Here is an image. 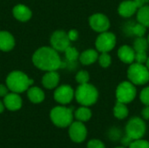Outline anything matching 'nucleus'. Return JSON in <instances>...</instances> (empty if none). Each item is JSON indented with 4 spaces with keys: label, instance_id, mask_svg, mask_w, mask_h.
I'll return each mask as SVG.
<instances>
[{
    "label": "nucleus",
    "instance_id": "1",
    "mask_svg": "<svg viewBox=\"0 0 149 148\" xmlns=\"http://www.w3.org/2000/svg\"><path fill=\"white\" fill-rule=\"evenodd\" d=\"M34 65L43 71H56L62 67V61L58 51L52 47L44 46L38 49L32 56Z\"/></svg>",
    "mask_w": 149,
    "mask_h": 148
},
{
    "label": "nucleus",
    "instance_id": "2",
    "mask_svg": "<svg viewBox=\"0 0 149 148\" xmlns=\"http://www.w3.org/2000/svg\"><path fill=\"white\" fill-rule=\"evenodd\" d=\"M33 82V79H31L25 73L20 71L10 72L6 79V85L9 90L16 93H22L27 91Z\"/></svg>",
    "mask_w": 149,
    "mask_h": 148
},
{
    "label": "nucleus",
    "instance_id": "3",
    "mask_svg": "<svg viewBox=\"0 0 149 148\" xmlns=\"http://www.w3.org/2000/svg\"><path fill=\"white\" fill-rule=\"evenodd\" d=\"M74 96L79 104L84 106H90L97 102L99 92L95 86L86 83L78 86Z\"/></svg>",
    "mask_w": 149,
    "mask_h": 148
},
{
    "label": "nucleus",
    "instance_id": "4",
    "mask_svg": "<svg viewBox=\"0 0 149 148\" xmlns=\"http://www.w3.org/2000/svg\"><path fill=\"white\" fill-rule=\"evenodd\" d=\"M52 122L58 127L65 128L69 126L73 121L72 108L65 106H56L50 113Z\"/></svg>",
    "mask_w": 149,
    "mask_h": 148
},
{
    "label": "nucleus",
    "instance_id": "5",
    "mask_svg": "<svg viewBox=\"0 0 149 148\" xmlns=\"http://www.w3.org/2000/svg\"><path fill=\"white\" fill-rule=\"evenodd\" d=\"M127 77L134 85H145L149 81L148 68L143 64L132 63L127 70Z\"/></svg>",
    "mask_w": 149,
    "mask_h": 148
},
{
    "label": "nucleus",
    "instance_id": "6",
    "mask_svg": "<svg viewBox=\"0 0 149 148\" xmlns=\"http://www.w3.org/2000/svg\"><path fill=\"white\" fill-rule=\"evenodd\" d=\"M126 134L134 140L142 139L147 131V126L144 120L139 117L131 118L126 126Z\"/></svg>",
    "mask_w": 149,
    "mask_h": 148
},
{
    "label": "nucleus",
    "instance_id": "7",
    "mask_svg": "<svg viewBox=\"0 0 149 148\" xmlns=\"http://www.w3.org/2000/svg\"><path fill=\"white\" fill-rule=\"evenodd\" d=\"M136 96V88L130 81L121 82L116 89L117 101L127 104L132 102Z\"/></svg>",
    "mask_w": 149,
    "mask_h": 148
},
{
    "label": "nucleus",
    "instance_id": "8",
    "mask_svg": "<svg viewBox=\"0 0 149 148\" xmlns=\"http://www.w3.org/2000/svg\"><path fill=\"white\" fill-rule=\"evenodd\" d=\"M116 44V37L113 33L109 31H104L98 36L95 46L96 49L100 52H109L112 51Z\"/></svg>",
    "mask_w": 149,
    "mask_h": 148
},
{
    "label": "nucleus",
    "instance_id": "9",
    "mask_svg": "<svg viewBox=\"0 0 149 148\" xmlns=\"http://www.w3.org/2000/svg\"><path fill=\"white\" fill-rule=\"evenodd\" d=\"M69 137L75 143L83 142L87 136V129L83 122L75 121L69 126Z\"/></svg>",
    "mask_w": 149,
    "mask_h": 148
},
{
    "label": "nucleus",
    "instance_id": "10",
    "mask_svg": "<svg viewBox=\"0 0 149 148\" xmlns=\"http://www.w3.org/2000/svg\"><path fill=\"white\" fill-rule=\"evenodd\" d=\"M68 34L64 31H56L51 37V44L57 51H65L70 46Z\"/></svg>",
    "mask_w": 149,
    "mask_h": 148
},
{
    "label": "nucleus",
    "instance_id": "11",
    "mask_svg": "<svg viewBox=\"0 0 149 148\" xmlns=\"http://www.w3.org/2000/svg\"><path fill=\"white\" fill-rule=\"evenodd\" d=\"M89 24L93 31L101 33L109 29L110 21L106 15L102 13H95L90 17Z\"/></svg>",
    "mask_w": 149,
    "mask_h": 148
},
{
    "label": "nucleus",
    "instance_id": "12",
    "mask_svg": "<svg viewBox=\"0 0 149 148\" xmlns=\"http://www.w3.org/2000/svg\"><path fill=\"white\" fill-rule=\"evenodd\" d=\"M74 94L75 92L70 85H63L54 92V99L61 105H66L72 100Z\"/></svg>",
    "mask_w": 149,
    "mask_h": 148
},
{
    "label": "nucleus",
    "instance_id": "13",
    "mask_svg": "<svg viewBox=\"0 0 149 148\" xmlns=\"http://www.w3.org/2000/svg\"><path fill=\"white\" fill-rule=\"evenodd\" d=\"M22 99L18 93L11 92L3 97V104L9 111H17L22 107Z\"/></svg>",
    "mask_w": 149,
    "mask_h": 148
},
{
    "label": "nucleus",
    "instance_id": "14",
    "mask_svg": "<svg viewBox=\"0 0 149 148\" xmlns=\"http://www.w3.org/2000/svg\"><path fill=\"white\" fill-rule=\"evenodd\" d=\"M138 10L134 0H125L119 5V14L123 17H129L133 16Z\"/></svg>",
    "mask_w": 149,
    "mask_h": 148
},
{
    "label": "nucleus",
    "instance_id": "15",
    "mask_svg": "<svg viewBox=\"0 0 149 148\" xmlns=\"http://www.w3.org/2000/svg\"><path fill=\"white\" fill-rule=\"evenodd\" d=\"M13 16L16 19L21 22H26L31 17V10L24 4H17L13 8Z\"/></svg>",
    "mask_w": 149,
    "mask_h": 148
},
{
    "label": "nucleus",
    "instance_id": "16",
    "mask_svg": "<svg viewBox=\"0 0 149 148\" xmlns=\"http://www.w3.org/2000/svg\"><path fill=\"white\" fill-rule=\"evenodd\" d=\"M118 57L125 64H132L135 58V51L128 45H123L118 51Z\"/></svg>",
    "mask_w": 149,
    "mask_h": 148
},
{
    "label": "nucleus",
    "instance_id": "17",
    "mask_svg": "<svg viewBox=\"0 0 149 148\" xmlns=\"http://www.w3.org/2000/svg\"><path fill=\"white\" fill-rule=\"evenodd\" d=\"M58 82H59V75L56 71L47 72L42 79V84L47 89L55 88L58 85Z\"/></svg>",
    "mask_w": 149,
    "mask_h": 148
},
{
    "label": "nucleus",
    "instance_id": "18",
    "mask_svg": "<svg viewBox=\"0 0 149 148\" xmlns=\"http://www.w3.org/2000/svg\"><path fill=\"white\" fill-rule=\"evenodd\" d=\"M15 45V39L13 36L8 31H0V50L3 51H9L13 49Z\"/></svg>",
    "mask_w": 149,
    "mask_h": 148
},
{
    "label": "nucleus",
    "instance_id": "19",
    "mask_svg": "<svg viewBox=\"0 0 149 148\" xmlns=\"http://www.w3.org/2000/svg\"><path fill=\"white\" fill-rule=\"evenodd\" d=\"M79 61L82 65H90L93 64L98 58H99V54L98 51L93 50V49H88L83 51L79 55Z\"/></svg>",
    "mask_w": 149,
    "mask_h": 148
},
{
    "label": "nucleus",
    "instance_id": "20",
    "mask_svg": "<svg viewBox=\"0 0 149 148\" xmlns=\"http://www.w3.org/2000/svg\"><path fill=\"white\" fill-rule=\"evenodd\" d=\"M27 95H28V98L31 100V102H32L34 104H39V103L43 102L45 99L44 92L37 86H33V87H31L30 89H28Z\"/></svg>",
    "mask_w": 149,
    "mask_h": 148
},
{
    "label": "nucleus",
    "instance_id": "21",
    "mask_svg": "<svg viewBox=\"0 0 149 148\" xmlns=\"http://www.w3.org/2000/svg\"><path fill=\"white\" fill-rule=\"evenodd\" d=\"M128 113L129 111L126 104L117 101L116 105L113 107V115L115 116V118L119 120H124L127 117Z\"/></svg>",
    "mask_w": 149,
    "mask_h": 148
},
{
    "label": "nucleus",
    "instance_id": "22",
    "mask_svg": "<svg viewBox=\"0 0 149 148\" xmlns=\"http://www.w3.org/2000/svg\"><path fill=\"white\" fill-rule=\"evenodd\" d=\"M74 116L77 119V120L81 122H86L88 121L92 117V112L87 106H81L76 110L74 113Z\"/></svg>",
    "mask_w": 149,
    "mask_h": 148
},
{
    "label": "nucleus",
    "instance_id": "23",
    "mask_svg": "<svg viewBox=\"0 0 149 148\" xmlns=\"http://www.w3.org/2000/svg\"><path fill=\"white\" fill-rule=\"evenodd\" d=\"M137 20L146 27H149V5H144L137 11Z\"/></svg>",
    "mask_w": 149,
    "mask_h": 148
},
{
    "label": "nucleus",
    "instance_id": "24",
    "mask_svg": "<svg viewBox=\"0 0 149 148\" xmlns=\"http://www.w3.org/2000/svg\"><path fill=\"white\" fill-rule=\"evenodd\" d=\"M148 41L144 37H137L134 43V50L136 51H147Z\"/></svg>",
    "mask_w": 149,
    "mask_h": 148
},
{
    "label": "nucleus",
    "instance_id": "25",
    "mask_svg": "<svg viewBox=\"0 0 149 148\" xmlns=\"http://www.w3.org/2000/svg\"><path fill=\"white\" fill-rule=\"evenodd\" d=\"M65 58L69 63H74L79 58V51H77V49L75 47L69 46L65 51Z\"/></svg>",
    "mask_w": 149,
    "mask_h": 148
},
{
    "label": "nucleus",
    "instance_id": "26",
    "mask_svg": "<svg viewBox=\"0 0 149 148\" xmlns=\"http://www.w3.org/2000/svg\"><path fill=\"white\" fill-rule=\"evenodd\" d=\"M98 59H99L100 65L104 68L108 67L112 63V58H111V56L108 54V52H101Z\"/></svg>",
    "mask_w": 149,
    "mask_h": 148
},
{
    "label": "nucleus",
    "instance_id": "27",
    "mask_svg": "<svg viewBox=\"0 0 149 148\" xmlns=\"http://www.w3.org/2000/svg\"><path fill=\"white\" fill-rule=\"evenodd\" d=\"M132 32L133 34H134L137 37H143L147 31V27L145 25H143L141 23H138L136 24H134L132 28Z\"/></svg>",
    "mask_w": 149,
    "mask_h": 148
},
{
    "label": "nucleus",
    "instance_id": "28",
    "mask_svg": "<svg viewBox=\"0 0 149 148\" xmlns=\"http://www.w3.org/2000/svg\"><path fill=\"white\" fill-rule=\"evenodd\" d=\"M75 79H76V81H77L79 85H82V84H86V83H88L90 77H89V73H88L86 71L82 70V71H79V72L77 73Z\"/></svg>",
    "mask_w": 149,
    "mask_h": 148
},
{
    "label": "nucleus",
    "instance_id": "29",
    "mask_svg": "<svg viewBox=\"0 0 149 148\" xmlns=\"http://www.w3.org/2000/svg\"><path fill=\"white\" fill-rule=\"evenodd\" d=\"M128 148H149V142L142 139L134 140Z\"/></svg>",
    "mask_w": 149,
    "mask_h": 148
},
{
    "label": "nucleus",
    "instance_id": "30",
    "mask_svg": "<svg viewBox=\"0 0 149 148\" xmlns=\"http://www.w3.org/2000/svg\"><path fill=\"white\" fill-rule=\"evenodd\" d=\"M148 55H147V51H136L135 52V58L134 60L136 61V63L139 64H146L148 61Z\"/></svg>",
    "mask_w": 149,
    "mask_h": 148
},
{
    "label": "nucleus",
    "instance_id": "31",
    "mask_svg": "<svg viewBox=\"0 0 149 148\" xmlns=\"http://www.w3.org/2000/svg\"><path fill=\"white\" fill-rule=\"evenodd\" d=\"M140 99L145 106H149V86L145 87L141 92Z\"/></svg>",
    "mask_w": 149,
    "mask_h": 148
},
{
    "label": "nucleus",
    "instance_id": "32",
    "mask_svg": "<svg viewBox=\"0 0 149 148\" xmlns=\"http://www.w3.org/2000/svg\"><path fill=\"white\" fill-rule=\"evenodd\" d=\"M108 135H109V138H110L112 140H119V139H121V137H120V136H121V133H120V129L117 128V127L112 128V129L109 131Z\"/></svg>",
    "mask_w": 149,
    "mask_h": 148
},
{
    "label": "nucleus",
    "instance_id": "33",
    "mask_svg": "<svg viewBox=\"0 0 149 148\" xmlns=\"http://www.w3.org/2000/svg\"><path fill=\"white\" fill-rule=\"evenodd\" d=\"M87 148H106V146L100 140H91L87 143Z\"/></svg>",
    "mask_w": 149,
    "mask_h": 148
},
{
    "label": "nucleus",
    "instance_id": "34",
    "mask_svg": "<svg viewBox=\"0 0 149 148\" xmlns=\"http://www.w3.org/2000/svg\"><path fill=\"white\" fill-rule=\"evenodd\" d=\"M134 141V140L131 138V137H129L128 135H124V136H122L121 137V139H120V142H121V144L123 145V147H129L130 145H131V143Z\"/></svg>",
    "mask_w": 149,
    "mask_h": 148
},
{
    "label": "nucleus",
    "instance_id": "35",
    "mask_svg": "<svg viewBox=\"0 0 149 148\" xmlns=\"http://www.w3.org/2000/svg\"><path fill=\"white\" fill-rule=\"evenodd\" d=\"M68 38H69V39H70V41H75V40H77L78 39V38H79V33H78V31H76V30H71L68 33Z\"/></svg>",
    "mask_w": 149,
    "mask_h": 148
},
{
    "label": "nucleus",
    "instance_id": "36",
    "mask_svg": "<svg viewBox=\"0 0 149 148\" xmlns=\"http://www.w3.org/2000/svg\"><path fill=\"white\" fill-rule=\"evenodd\" d=\"M9 88L7 85H0V97H5L8 94Z\"/></svg>",
    "mask_w": 149,
    "mask_h": 148
},
{
    "label": "nucleus",
    "instance_id": "37",
    "mask_svg": "<svg viewBox=\"0 0 149 148\" xmlns=\"http://www.w3.org/2000/svg\"><path fill=\"white\" fill-rule=\"evenodd\" d=\"M141 115L144 120H149V106H146L142 111H141Z\"/></svg>",
    "mask_w": 149,
    "mask_h": 148
},
{
    "label": "nucleus",
    "instance_id": "38",
    "mask_svg": "<svg viewBox=\"0 0 149 148\" xmlns=\"http://www.w3.org/2000/svg\"><path fill=\"white\" fill-rule=\"evenodd\" d=\"M134 3H135V4H136V6L138 7V9H140V8H141L142 6H144L146 3H145V2H144V0H134Z\"/></svg>",
    "mask_w": 149,
    "mask_h": 148
},
{
    "label": "nucleus",
    "instance_id": "39",
    "mask_svg": "<svg viewBox=\"0 0 149 148\" xmlns=\"http://www.w3.org/2000/svg\"><path fill=\"white\" fill-rule=\"evenodd\" d=\"M4 108H5V106L3 104V102L0 101V113H2L4 111Z\"/></svg>",
    "mask_w": 149,
    "mask_h": 148
},
{
    "label": "nucleus",
    "instance_id": "40",
    "mask_svg": "<svg viewBox=\"0 0 149 148\" xmlns=\"http://www.w3.org/2000/svg\"><path fill=\"white\" fill-rule=\"evenodd\" d=\"M146 65H147V67L148 68V70H149V57H148V61H147V63H146Z\"/></svg>",
    "mask_w": 149,
    "mask_h": 148
},
{
    "label": "nucleus",
    "instance_id": "41",
    "mask_svg": "<svg viewBox=\"0 0 149 148\" xmlns=\"http://www.w3.org/2000/svg\"><path fill=\"white\" fill-rule=\"evenodd\" d=\"M115 148H127L126 147H117Z\"/></svg>",
    "mask_w": 149,
    "mask_h": 148
},
{
    "label": "nucleus",
    "instance_id": "42",
    "mask_svg": "<svg viewBox=\"0 0 149 148\" xmlns=\"http://www.w3.org/2000/svg\"><path fill=\"white\" fill-rule=\"evenodd\" d=\"M144 2H145V3H148L149 0H144Z\"/></svg>",
    "mask_w": 149,
    "mask_h": 148
},
{
    "label": "nucleus",
    "instance_id": "43",
    "mask_svg": "<svg viewBox=\"0 0 149 148\" xmlns=\"http://www.w3.org/2000/svg\"><path fill=\"white\" fill-rule=\"evenodd\" d=\"M148 44H149V35H148Z\"/></svg>",
    "mask_w": 149,
    "mask_h": 148
}]
</instances>
